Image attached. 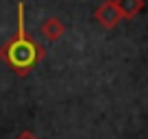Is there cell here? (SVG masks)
Masks as SVG:
<instances>
[{
  "instance_id": "cell-1",
  "label": "cell",
  "mask_w": 148,
  "mask_h": 139,
  "mask_svg": "<svg viewBox=\"0 0 148 139\" xmlns=\"http://www.w3.org/2000/svg\"><path fill=\"white\" fill-rule=\"evenodd\" d=\"M18 31L15 35L0 48V59L5 61L18 76H28L37 63L46 59V48L28 35L26 31V13L24 2H18Z\"/></svg>"
},
{
  "instance_id": "cell-2",
  "label": "cell",
  "mask_w": 148,
  "mask_h": 139,
  "mask_svg": "<svg viewBox=\"0 0 148 139\" xmlns=\"http://www.w3.org/2000/svg\"><path fill=\"white\" fill-rule=\"evenodd\" d=\"M94 18L98 20V24H100L102 28H116L118 22L122 20V15H120V11H118L116 2H113V0H107V2H102V5L94 11Z\"/></svg>"
},
{
  "instance_id": "cell-3",
  "label": "cell",
  "mask_w": 148,
  "mask_h": 139,
  "mask_svg": "<svg viewBox=\"0 0 148 139\" xmlns=\"http://www.w3.org/2000/svg\"><path fill=\"white\" fill-rule=\"evenodd\" d=\"M39 31H42V35L52 44L59 42V39L65 35V26H63V22H61L59 18H46L42 22V28H39Z\"/></svg>"
},
{
  "instance_id": "cell-4",
  "label": "cell",
  "mask_w": 148,
  "mask_h": 139,
  "mask_svg": "<svg viewBox=\"0 0 148 139\" xmlns=\"http://www.w3.org/2000/svg\"><path fill=\"white\" fill-rule=\"evenodd\" d=\"M113 2H116L120 15L126 20L135 18V15H139L144 11V0H113Z\"/></svg>"
},
{
  "instance_id": "cell-5",
  "label": "cell",
  "mask_w": 148,
  "mask_h": 139,
  "mask_svg": "<svg viewBox=\"0 0 148 139\" xmlns=\"http://www.w3.org/2000/svg\"><path fill=\"white\" fill-rule=\"evenodd\" d=\"M15 139H37V135H33L31 130H22V133H20Z\"/></svg>"
}]
</instances>
